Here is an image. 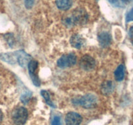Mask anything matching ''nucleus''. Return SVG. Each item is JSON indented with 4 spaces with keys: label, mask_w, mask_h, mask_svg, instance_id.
I'll use <instances>...</instances> for the list:
<instances>
[{
    "label": "nucleus",
    "mask_w": 133,
    "mask_h": 125,
    "mask_svg": "<svg viewBox=\"0 0 133 125\" xmlns=\"http://www.w3.org/2000/svg\"><path fill=\"white\" fill-rule=\"evenodd\" d=\"M109 1L110 3H111L112 4H114V5H117V4L119 3V0H109Z\"/></svg>",
    "instance_id": "obj_19"
},
{
    "label": "nucleus",
    "mask_w": 133,
    "mask_h": 125,
    "mask_svg": "<svg viewBox=\"0 0 133 125\" xmlns=\"http://www.w3.org/2000/svg\"><path fill=\"white\" fill-rule=\"evenodd\" d=\"M85 44V40L79 35H74L70 39V44L71 46L77 49L83 48Z\"/></svg>",
    "instance_id": "obj_9"
},
{
    "label": "nucleus",
    "mask_w": 133,
    "mask_h": 125,
    "mask_svg": "<svg viewBox=\"0 0 133 125\" xmlns=\"http://www.w3.org/2000/svg\"><path fill=\"white\" fill-rule=\"evenodd\" d=\"M88 20V14L82 9L74 10L71 14L66 16L63 18V23L67 27H72L75 25L85 23Z\"/></svg>",
    "instance_id": "obj_1"
},
{
    "label": "nucleus",
    "mask_w": 133,
    "mask_h": 125,
    "mask_svg": "<svg viewBox=\"0 0 133 125\" xmlns=\"http://www.w3.org/2000/svg\"><path fill=\"white\" fill-rule=\"evenodd\" d=\"M73 102L84 108H93L97 105V98L93 94H87L80 98L74 99Z\"/></svg>",
    "instance_id": "obj_2"
},
{
    "label": "nucleus",
    "mask_w": 133,
    "mask_h": 125,
    "mask_svg": "<svg viewBox=\"0 0 133 125\" xmlns=\"http://www.w3.org/2000/svg\"><path fill=\"white\" fill-rule=\"evenodd\" d=\"M132 1V0H122V2L125 3H127L130 2V1Z\"/></svg>",
    "instance_id": "obj_21"
},
{
    "label": "nucleus",
    "mask_w": 133,
    "mask_h": 125,
    "mask_svg": "<svg viewBox=\"0 0 133 125\" xmlns=\"http://www.w3.org/2000/svg\"><path fill=\"white\" fill-rule=\"evenodd\" d=\"M41 95H42V96L44 97L45 102H46L48 105H49L50 106H51V107H55L53 103L51 101L50 96H49V93L48 92V91L42 90V91H41Z\"/></svg>",
    "instance_id": "obj_15"
},
{
    "label": "nucleus",
    "mask_w": 133,
    "mask_h": 125,
    "mask_svg": "<svg viewBox=\"0 0 133 125\" xmlns=\"http://www.w3.org/2000/svg\"><path fill=\"white\" fill-rule=\"evenodd\" d=\"M80 66L85 70H91L96 66V61L89 55H85L80 60Z\"/></svg>",
    "instance_id": "obj_6"
},
{
    "label": "nucleus",
    "mask_w": 133,
    "mask_h": 125,
    "mask_svg": "<svg viewBox=\"0 0 133 125\" xmlns=\"http://www.w3.org/2000/svg\"><path fill=\"white\" fill-rule=\"evenodd\" d=\"M12 116L13 121L16 125H23L27 121L28 112L23 107H19L14 109Z\"/></svg>",
    "instance_id": "obj_3"
},
{
    "label": "nucleus",
    "mask_w": 133,
    "mask_h": 125,
    "mask_svg": "<svg viewBox=\"0 0 133 125\" xmlns=\"http://www.w3.org/2000/svg\"><path fill=\"white\" fill-rule=\"evenodd\" d=\"M97 38L99 45L103 48H107L111 43V36L107 32H102L99 34Z\"/></svg>",
    "instance_id": "obj_11"
},
{
    "label": "nucleus",
    "mask_w": 133,
    "mask_h": 125,
    "mask_svg": "<svg viewBox=\"0 0 133 125\" xmlns=\"http://www.w3.org/2000/svg\"><path fill=\"white\" fill-rule=\"evenodd\" d=\"M30 98V95L28 94H25V95H23V96L21 97V100L23 103H27L29 101Z\"/></svg>",
    "instance_id": "obj_18"
},
{
    "label": "nucleus",
    "mask_w": 133,
    "mask_h": 125,
    "mask_svg": "<svg viewBox=\"0 0 133 125\" xmlns=\"http://www.w3.org/2000/svg\"><path fill=\"white\" fill-rule=\"evenodd\" d=\"M31 57L29 54H27L24 51H18V63L22 67H25L28 66V64L31 60Z\"/></svg>",
    "instance_id": "obj_10"
},
{
    "label": "nucleus",
    "mask_w": 133,
    "mask_h": 125,
    "mask_svg": "<svg viewBox=\"0 0 133 125\" xmlns=\"http://www.w3.org/2000/svg\"><path fill=\"white\" fill-rule=\"evenodd\" d=\"M113 90H114V85L112 82L107 81L103 83L101 91L104 95H109L112 92Z\"/></svg>",
    "instance_id": "obj_14"
},
{
    "label": "nucleus",
    "mask_w": 133,
    "mask_h": 125,
    "mask_svg": "<svg viewBox=\"0 0 133 125\" xmlns=\"http://www.w3.org/2000/svg\"><path fill=\"white\" fill-rule=\"evenodd\" d=\"M77 62L76 56L72 53L62 55L57 61V65L60 68L70 67L75 65Z\"/></svg>",
    "instance_id": "obj_4"
},
{
    "label": "nucleus",
    "mask_w": 133,
    "mask_h": 125,
    "mask_svg": "<svg viewBox=\"0 0 133 125\" xmlns=\"http://www.w3.org/2000/svg\"><path fill=\"white\" fill-rule=\"evenodd\" d=\"M51 125H61V118L58 116H55L52 121Z\"/></svg>",
    "instance_id": "obj_17"
},
{
    "label": "nucleus",
    "mask_w": 133,
    "mask_h": 125,
    "mask_svg": "<svg viewBox=\"0 0 133 125\" xmlns=\"http://www.w3.org/2000/svg\"><path fill=\"white\" fill-rule=\"evenodd\" d=\"M57 7L61 10H68L72 5L71 0H56Z\"/></svg>",
    "instance_id": "obj_12"
},
{
    "label": "nucleus",
    "mask_w": 133,
    "mask_h": 125,
    "mask_svg": "<svg viewBox=\"0 0 133 125\" xmlns=\"http://www.w3.org/2000/svg\"><path fill=\"white\" fill-rule=\"evenodd\" d=\"M18 51L0 54L1 59L10 64H16L18 63Z\"/></svg>",
    "instance_id": "obj_8"
},
{
    "label": "nucleus",
    "mask_w": 133,
    "mask_h": 125,
    "mask_svg": "<svg viewBox=\"0 0 133 125\" xmlns=\"http://www.w3.org/2000/svg\"><path fill=\"white\" fill-rule=\"evenodd\" d=\"M35 0H25V6L27 9H30L32 7Z\"/></svg>",
    "instance_id": "obj_16"
},
{
    "label": "nucleus",
    "mask_w": 133,
    "mask_h": 125,
    "mask_svg": "<svg viewBox=\"0 0 133 125\" xmlns=\"http://www.w3.org/2000/svg\"><path fill=\"white\" fill-rule=\"evenodd\" d=\"M83 121L81 116L75 112H70L65 118V121L67 125H79Z\"/></svg>",
    "instance_id": "obj_7"
},
{
    "label": "nucleus",
    "mask_w": 133,
    "mask_h": 125,
    "mask_svg": "<svg viewBox=\"0 0 133 125\" xmlns=\"http://www.w3.org/2000/svg\"><path fill=\"white\" fill-rule=\"evenodd\" d=\"M38 65V63L37 61H35V60H31L28 64V68L29 76L31 77V80L33 82L34 85L36 86H40V81L39 79L37 74Z\"/></svg>",
    "instance_id": "obj_5"
},
{
    "label": "nucleus",
    "mask_w": 133,
    "mask_h": 125,
    "mask_svg": "<svg viewBox=\"0 0 133 125\" xmlns=\"http://www.w3.org/2000/svg\"><path fill=\"white\" fill-rule=\"evenodd\" d=\"M0 87H1V86H0Z\"/></svg>",
    "instance_id": "obj_22"
},
{
    "label": "nucleus",
    "mask_w": 133,
    "mask_h": 125,
    "mask_svg": "<svg viewBox=\"0 0 133 125\" xmlns=\"http://www.w3.org/2000/svg\"><path fill=\"white\" fill-rule=\"evenodd\" d=\"M125 76V66L123 65H120L118 66L116 70L114 72L115 79L118 82L122 81Z\"/></svg>",
    "instance_id": "obj_13"
},
{
    "label": "nucleus",
    "mask_w": 133,
    "mask_h": 125,
    "mask_svg": "<svg viewBox=\"0 0 133 125\" xmlns=\"http://www.w3.org/2000/svg\"><path fill=\"white\" fill-rule=\"evenodd\" d=\"M2 118H3V113L1 110H0V122H1L2 121Z\"/></svg>",
    "instance_id": "obj_20"
}]
</instances>
